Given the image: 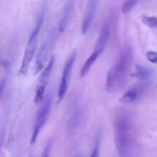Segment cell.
Segmentation results:
<instances>
[{"label": "cell", "instance_id": "cell-1", "mask_svg": "<svg viewBox=\"0 0 157 157\" xmlns=\"http://www.w3.org/2000/svg\"><path fill=\"white\" fill-rule=\"evenodd\" d=\"M132 49L129 47L124 48L119 61L107 73L106 89L108 93H115L125 85L128 74L132 66Z\"/></svg>", "mask_w": 157, "mask_h": 157}, {"label": "cell", "instance_id": "cell-2", "mask_svg": "<svg viewBox=\"0 0 157 157\" xmlns=\"http://www.w3.org/2000/svg\"><path fill=\"white\" fill-rule=\"evenodd\" d=\"M129 124L128 117L124 113H119L114 120L115 145L118 153L122 156H126L129 153L130 143Z\"/></svg>", "mask_w": 157, "mask_h": 157}, {"label": "cell", "instance_id": "cell-3", "mask_svg": "<svg viewBox=\"0 0 157 157\" xmlns=\"http://www.w3.org/2000/svg\"><path fill=\"white\" fill-rule=\"evenodd\" d=\"M45 13L43 12L35 29L31 33L27 43L24 57L19 71V74L25 76L27 74L30 63L36 50L38 37L44 21Z\"/></svg>", "mask_w": 157, "mask_h": 157}, {"label": "cell", "instance_id": "cell-4", "mask_svg": "<svg viewBox=\"0 0 157 157\" xmlns=\"http://www.w3.org/2000/svg\"><path fill=\"white\" fill-rule=\"evenodd\" d=\"M53 99V94L49 95L39 111L34 131L30 140L31 145L34 144L36 143L40 131L46 123L51 110Z\"/></svg>", "mask_w": 157, "mask_h": 157}, {"label": "cell", "instance_id": "cell-5", "mask_svg": "<svg viewBox=\"0 0 157 157\" xmlns=\"http://www.w3.org/2000/svg\"><path fill=\"white\" fill-rule=\"evenodd\" d=\"M55 58L52 56L45 69L40 74L36 87L34 102L36 104L41 103L44 97L45 88L50 77L55 63Z\"/></svg>", "mask_w": 157, "mask_h": 157}, {"label": "cell", "instance_id": "cell-6", "mask_svg": "<svg viewBox=\"0 0 157 157\" xmlns=\"http://www.w3.org/2000/svg\"><path fill=\"white\" fill-rule=\"evenodd\" d=\"M76 56H77L76 52L73 53L69 58L64 66L63 72L61 81V83L58 90V103H59L63 100L67 92L68 85H69L71 75L72 71Z\"/></svg>", "mask_w": 157, "mask_h": 157}, {"label": "cell", "instance_id": "cell-7", "mask_svg": "<svg viewBox=\"0 0 157 157\" xmlns=\"http://www.w3.org/2000/svg\"><path fill=\"white\" fill-rule=\"evenodd\" d=\"M52 41L53 40L51 38L50 39L43 43L40 47L37 55L35 65L33 67V73L34 75H36L43 70L51 49Z\"/></svg>", "mask_w": 157, "mask_h": 157}, {"label": "cell", "instance_id": "cell-8", "mask_svg": "<svg viewBox=\"0 0 157 157\" xmlns=\"http://www.w3.org/2000/svg\"><path fill=\"white\" fill-rule=\"evenodd\" d=\"M98 2L90 0L88 2L81 26V33L85 35L91 26L97 9Z\"/></svg>", "mask_w": 157, "mask_h": 157}, {"label": "cell", "instance_id": "cell-9", "mask_svg": "<svg viewBox=\"0 0 157 157\" xmlns=\"http://www.w3.org/2000/svg\"><path fill=\"white\" fill-rule=\"evenodd\" d=\"M75 1H66L64 4L61 18L59 26V30L60 32H64L69 26L71 19L75 10Z\"/></svg>", "mask_w": 157, "mask_h": 157}, {"label": "cell", "instance_id": "cell-10", "mask_svg": "<svg viewBox=\"0 0 157 157\" xmlns=\"http://www.w3.org/2000/svg\"><path fill=\"white\" fill-rule=\"evenodd\" d=\"M111 26L109 21H106L102 26L98 39L95 45L94 51L102 52L105 49L110 35Z\"/></svg>", "mask_w": 157, "mask_h": 157}, {"label": "cell", "instance_id": "cell-11", "mask_svg": "<svg viewBox=\"0 0 157 157\" xmlns=\"http://www.w3.org/2000/svg\"><path fill=\"white\" fill-rule=\"evenodd\" d=\"M102 52L98 51H93L91 55L89 57L85 62L80 70V75L81 77H84L89 73L91 66L96 60L99 57Z\"/></svg>", "mask_w": 157, "mask_h": 157}, {"label": "cell", "instance_id": "cell-12", "mask_svg": "<svg viewBox=\"0 0 157 157\" xmlns=\"http://www.w3.org/2000/svg\"><path fill=\"white\" fill-rule=\"evenodd\" d=\"M132 76L139 78L140 80H147L151 76V72L148 68L141 65H136L135 72L132 74Z\"/></svg>", "mask_w": 157, "mask_h": 157}, {"label": "cell", "instance_id": "cell-13", "mask_svg": "<svg viewBox=\"0 0 157 157\" xmlns=\"http://www.w3.org/2000/svg\"><path fill=\"white\" fill-rule=\"evenodd\" d=\"M80 118V111L78 107H77L73 113L72 116L69 124V132L70 134L74 133L79 124Z\"/></svg>", "mask_w": 157, "mask_h": 157}, {"label": "cell", "instance_id": "cell-14", "mask_svg": "<svg viewBox=\"0 0 157 157\" xmlns=\"http://www.w3.org/2000/svg\"><path fill=\"white\" fill-rule=\"evenodd\" d=\"M138 91L136 89L132 88L126 92L120 99V102L124 103H129L133 102L137 98Z\"/></svg>", "mask_w": 157, "mask_h": 157}, {"label": "cell", "instance_id": "cell-15", "mask_svg": "<svg viewBox=\"0 0 157 157\" xmlns=\"http://www.w3.org/2000/svg\"><path fill=\"white\" fill-rule=\"evenodd\" d=\"M138 2L139 1L136 0H127L124 1L122 6V12L124 14L129 13L137 4Z\"/></svg>", "mask_w": 157, "mask_h": 157}, {"label": "cell", "instance_id": "cell-16", "mask_svg": "<svg viewBox=\"0 0 157 157\" xmlns=\"http://www.w3.org/2000/svg\"><path fill=\"white\" fill-rule=\"evenodd\" d=\"M142 21L149 27L157 28V17L144 16L142 18Z\"/></svg>", "mask_w": 157, "mask_h": 157}, {"label": "cell", "instance_id": "cell-17", "mask_svg": "<svg viewBox=\"0 0 157 157\" xmlns=\"http://www.w3.org/2000/svg\"><path fill=\"white\" fill-rule=\"evenodd\" d=\"M100 143V133L97 135L95 141V147L90 157H99V155Z\"/></svg>", "mask_w": 157, "mask_h": 157}, {"label": "cell", "instance_id": "cell-18", "mask_svg": "<svg viewBox=\"0 0 157 157\" xmlns=\"http://www.w3.org/2000/svg\"><path fill=\"white\" fill-rule=\"evenodd\" d=\"M146 58L149 61L153 63H157V52L148 51L146 53Z\"/></svg>", "mask_w": 157, "mask_h": 157}, {"label": "cell", "instance_id": "cell-19", "mask_svg": "<svg viewBox=\"0 0 157 157\" xmlns=\"http://www.w3.org/2000/svg\"><path fill=\"white\" fill-rule=\"evenodd\" d=\"M52 146V142L50 141L44 148L41 157H49L50 152Z\"/></svg>", "mask_w": 157, "mask_h": 157}, {"label": "cell", "instance_id": "cell-20", "mask_svg": "<svg viewBox=\"0 0 157 157\" xmlns=\"http://www.w3.org/2000/svg\"><path fill=\"white\" fill-rule=\"evenodd\" d=\"M6 83V77H4L0 80V99L5 88Z\"/></svg>", "mask_w": 157, "mask_h": 157}, {"label": "cell", "instance_id": "cell-21", "mask_svg": "<svg viewBox=\"0 0 157 157\" xmlns=\"http://www.w3.org/2000/svg\"><path fill=\"white\" fill-rule=\"evenodd\" d=\"M3 133H2V134L0 135V148H1V147L2 146V145L3 142Z\"/></svg>", "mask_w": 157, "mask_h": 157}, {"label": "cell", "instance_id": "cell-22", "mask_svg": "<svg viewBox=\"0 0 157 157\" xmlns=\"http://www.w3.org/2000/svg\"><path fill=\"white\" fill-rule=\"evenodd\" d=\"M156 87L157 88V85H156Z\"/></svg>", "mask_w": 157, "mask_h": 157}]
</instances>
